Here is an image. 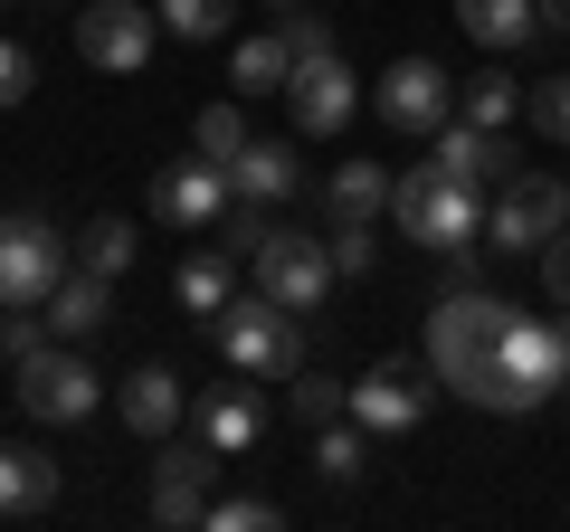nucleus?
<instances>
[{
	"label": "nucleus",
	"mask_w": 570,
	"mask_h": 532,
	"mask_svg": "<svg viewBox=\"0 0 570 532\" xmlns=\"http://www.w3.org/2000/svg\"><path fill=\"white\" fill-rule=\"evenodd\" d=\"M504 324H513V305L494 286H448V295H438V314H428V371H438L456 400H475L485 371H494Z\"/></svg>",
	"instance_id": "1"
},
{
	"label": "nucleus",
	"mask_w": 570,
	"mask_h": 532,
	"mask_svg": "<svg viewBox=\"0 0 570 532\" xmlns=\"http://www.w3.org/2000/svg\"><path fill=\"white\" fill-rule=\"evenodd\" d=\"M219 352H228V371H247V381H295L305 371V314L295 305H276V295H238V305L219 314Z\"/></svg>",
	"instance_id": "2"
},
{
	"label": "nucleus",
	"mask_w": 570,
	"mask_h": 532,
	"mask_svg": "<svg viewBox=\"0 0 570 532\" xmlns=\"http://www.w3.org/2000/svg\"><path fill=\"white\" fill-rule=\"evenodd\" d=\"M551 390H570V381H561V333H551V324H532V314H513V324H504V343H494L485 390H475V410L523 418V410H542Z\"/></svg>",
	"instance_id": "3"
},
{
	"label": "nucleus",
	"mask_w": 570,
	"mask_h": 532,
	"mask_svg": "<svg viewBox=\"0 0 570 532\" xmlns=\"http://www.w3.org/2000/svg\"><path fill=\"white\" fill-rule=\"evenodd\" d=\"M247 276H257L276 305H295V314H314L333 295V238L324 228H285V219H257V247H247Z\"/></svg>",
	"instance_id": "4"
},
{
	"label": "nucleus",
	"mask_w": 570,
	"mask_h": 532,
	"mask_svg": "<svg viewBox=\"0 0 570 532\" xmlns=\"http://www.w3.org/2000/svg\"><path fill=\"white\" fill-rule=\"evenodd\" d=\"M561 228H570V181H551V171H504V190H494V209H485L494 257H542Z\"/></svg>",
	"instance_id": "5"
},
{
	"label": "nucleus",
	"mask_w": 570,
	"mask_h": 532,
	"mask_svg": "<svg viewBox=\"0 0 570 532\" xmlns=\"http://www.w3.org/2000/svg\"><path fill=\"white\" fill-rule=\"evenodd\" d=\"M390 209H400V238L438 247V257L485 228V219H475V181H448V171H409V181L390 190Z\"/></svg>",
	"instance_id": "6"
},
{
	"label": "nucleus",
	"mask_w": 570,
	"mask_h": 532,
	"mask_svg": "<svg viewBox=\"0 0 570 532\" xmlns=\"http://www.w3.org/2000/svg\"><path fill=\"white\" fill-rule=\"evenodd\" d=\"M67 276V238L58 219H39V209H10L0 219V305H48Z\"/></svg>",
	"instance_id": "7"
},
{
	"label": "nucleus",
	"mask_w": 570,
	"mask_h": 532,
	"mask_svg": "<svg viewBox=\"0 0 570 532\" xmlns=\"http://www.w3.org/2000/svg\"><path fill=\"white\" fill-rule=\"evenodd\" d=\"M371 115H381L390 134H438V124L456 115V77L438 58H400L381 86H371Z\"/></svg>",
	"instance_id": "8"
},
{
	"label": "nucleus",
	"mask_w": 570,
	"mask_h": 532,
	"mask_svg": "<svg viewBox=\"0 0 570 532\" xmlns=\"http://www.w3.org/2000/svg\"><path fill=\"white\" fill-rule=\"evenodd\" d=\"M209 475H219V447H209L200 428L163 437V466H153V523H163V532L209 523Z\"/></svg>",
	"instance_id": "9"
},
{
	"label": "nucleus",
	"mask_w": 570,
	"mask_h": 532,
	"mask_svg": "<svg viewBox=\"0 0 570 532\" xmlns=\"http://www.w3.org/2000/svg\"><path fill=\"white\" fill-rule=\"evenodd\" d=\"M153 29H163V10H142V0H96V10H77V58L105 67V77H134V67L153 58Z\"/></svg>",
	"instance_id": "10"
},
{
	"label": "nucleus",
	"mask_w": 570,
	"mask_h": 532,
	"mask_svg": "<svg viewBox=\"0 0 570 532\" xmlns=\"http://www.w3.org/2000/svg\"><path fill=\"white\" fill-rule=\"evenodd\" d=\"M20 410L48 418V428H77V418H96V371L77 362V352H29L20 362Z\"/></svg>",
	"instance_id": "11"
},
{
	"label": "nucleus",
	"mask_w": 570,
	"mask_h": 532,
	"mask_svg": "<svg viewBox=\"0 0 570 532\" xmlns=\"http://www.w3.org/2000/svg\"><path fill=\"white\" fill-rule=\"evenodd\" d=\"M285 105H295V124H305V134H343V124L362 115V77L343 67V48H324V58H295Z\"/></svg>",
	"instance_id": "12"
},
{
	"label": "nucleus",
	"mask_w": 570,
	"mask_h": 532,
	"mask_svg": "<svg viewBox=\"0 0 570 532\" xmlns=\"http://www.w3.org/2000/svg\"><path fill=\"white\" fill-rule=\"evenodd\" d=\"M428 381L438 371H409V362H371L362 381H352V418H362L371 437H409L428 418Z\"/></svg>",
	"instance_id": "13"
},
{
	"label": "nucleus",
	"mask_w": 570,
	"mask_h": 532,
	"mask_svg": "<svg viewBox=\"0 0 570 532\" xmlns=\"http://www.w3.org/2000/svg\"><path fill=\"white\" fill-rule=\"evenodd\" d=\"M228 200H238V190H228V162H171L163 181H153V219H171V228H219L228 219Z\"/></svg>",
	"instance_id": "14"
},
{
	"label": "nucleus",
	"mask_w": 570,
	"mask_h": 532,
	"mask_svg": "<svg viewBox=\"0 0 570 532\" xmlns=\"http://www.w3.org/2000/svg\"><path fill=\"white\" fill-rule=\"evenodd\" d=\"M428 144H438V162H428V171H448V181H475V190H485V181H504V171H513V144L494 134V124H456V115H448Z\"/></svg>",
	"instance_id": "15"
},
{
	"label": "nucleus",
	"mask_w": 570,
	"mask_h": 532,
	"mask_svg": "<svg viewBox=\"0 0 570 532\" xmlns=\"http://www.w3.org/2000/svg\"><path fill=\"white\" fill-rule=\"evenodd\" d=\"M190 418H200V437H209L219 456H247V447L266 437V400H257V381H247V371H238L228 390H200V410H190Z\"/></svg>",
	"instance_id": "16"
},
{
	"label": "nucleus",
	"mask_w": 570,
	"mask_h": 532,
	"mask_svg": "<svg viewBox=\"0 0 570 532\" xmlns=\"http://www.w3.org/2000/svg\"><path fill=\"white\" fill-rule=\"evenodd\" d=\"M181 418H190V381H171L163 362H142L124 381V428L134 437H181Z\"/></svg>",
	"instance_id": "17"
},
{
	"label": "nucleus",
	"mask_w": 570,
	"mask_h": 532,
	"mask_svg": "<svg viewBox=\"0 0 570 532\" xmlns=\"http://www.w3.org/2000/svg\"><path fill=\"white\" fill-rule=\"evenodd\" d=\"M48 333L58 343H86V333H105V314H115V276H96V266H67L58 295H48Z\"/></svg>",
	"instance_id": "18"
},
{
	"label": "nucleus",
	"mask_w": 570,
	"mask_h": 532,
	"mask_svg": "<svg viewBox=\"0 0 570 532\" xmlns=\"http://www.w3.org/2000/svg\"><path fill=\"white\" fill-rule=\"evenodd\" d=\"M228 190H238L247 209H266V200H295V190H305V162H295V144H247L238 162H228Z\"/></svg>",
	"instance_id": "19"
},
{
	"label": "nucleus",
	"mask_w": 570,
	"mask_h": 532,
	"mask_svg": "<svg viewBox=\"0 0 570 532\" xmlns=\"http://www.w3.org/2000/svg\"><path fill=\"white\" fill-rule=\"evenodd\" d=\"M48 504H58V456L0 437V523H10V513H48Z\"/></svg>",
	"instance_id": "20"
},
{
	"label": "nucleus",
	"mask_w": 570,
	"mask_h": 532,
	"mask_svg": "<svg viewBox=\"0 0 570 532\" xmlns=\"http://www.w3.org/2000/svg\"><path fill=\"white\" fill-rule=\"evenodd\" d=\"M228 305H238V247L190 257V266H181V314H190V324H219Z\"/></svg>",
	"instance_id": "21"
},
{
	"label": "nucleus",
	"mask_w": 570,
	"mask_h": 532,
	"mask_svg": "<svg viewBox=\"0 0 570 532\" xmlns=\"http://www.w3.org/2000/svg\"><path fill=\"white\" fill-rule=\"evenodd\" d=\"M456 20L485 48H523V39H542V0H456Z\"/></svg>",
	"instance_id": "22"
},
{
	"label": "nucleus",
	"mask_w": 570,
	"mask_h": 532,
	"mask_svg": "<svg viewBox=\"0 0 570 532\" xmlns=\"http://www.w3.org/2000/svg\"><path fill=\"white\" fill-rule=\"evenodd\" d=\"M390 171L381 162H333V181H324V200H333V219H381L390 209Z\"/></svg>",
	"instance_id": "23"
},
{
	"label": "nucleus",
	"mask_w": 570,
	"mask_h": 532,
	"mask_svg": "<svg viewBox=\"0 0 570 532\" xmlns=\"http://www.w3.org/2000/svg\"><path fill=\"white\" fill-rule=\"evenodd\" d=\"M371 466V428L362 418H324V428H314V475H324V485H352V475Z\"/></svg>",
	"instance_id": "24"
},
{
	"label": "nucleus",
	"mask_w": 570,
	"mask_h": 532,
	"mask_svg": "<svg viewBox=\"0 0 570 532\" xmlns=\"http://www.w3.org/2000/svg\"><path fill=\"white\" fill-rule=\"evenodd\" d=\"M285 77H295V48L276 39H238V58H228V86H247V96H285Z\"/></svg>",
	"instance_id": "25"
},
{
	"label": "nucleus",
	"mask_w": 570,
	"mask_h": 532,
	"mask_svg": "<svg viewBox=\"0 0 570 532\" xmlns=\"http://www.w3.org/2000/svg\"><path fill=\"white\" fill-rule=\"evenodd\" d=\"M134 247H142V228L134 219H96L77 238V266H96V276H124V266H134Z\"/></svg>",
	"instance_id": "26"
},
{
	"label": "nucleus",
	"mask_w": 570,
	"mask_h": 532,
	"mask_svg": "<svg viewBox=\"0 0 570 532\" xmlns=\"http://www.w3.org/2000/svg\"><path fill=\"white\" fill-rule=\"evenodd\" d=\"M456 96H466V124H494V134L523 115V77H504V67H494V77H475V86H456Z\"/></svg>",
	"instance_id": "27"
},
{
	"label": "nucleus",
	"mask_w": 570,
	"mask_h": 532,
	"mask_svg": "<svg viewBox=\"0 0 570 532\" xmlns=\"http://www.w3.org/2000/svg\"><path fill=\"white\" fill-rule=\"evenodd\" d=\"M190 144H200L209 162H238V152L257 144V134H247V115H238V105H209V115L190 124Z\"/></svg>",
	"instance_id": "28"
},
{
	"label": "nucleus",
	"mask_w": 570,
	"mask_h": 532,
	"mask_svg": "<svg viewBox=\"0 0 570 532\" xmlns=\"http://www.w3.org/2000/svg\"><path fill=\"white\" fill-rule=\"evenodd\" d=\"M352 410V381H333V371H295V418L305 428H324V418Z\"/></svg>",
	"instance_id": "29"
},
{
	"label": "nucleus",
	"mask_w": 570,
	"mask_h": 532,
	"mask_svg": "<svg viewBox=\"0 0 570 532\" xmlns=\"http://www.w3.org/2000/svg\"><path fill=\"white\" fill-rule=\"evenodd\" d=\"M153 10H163V29H171V39H219L238 0H153Z\"/></svg>",
	"instance_id": "30"
},
{
	"label": "nucleus",
	"mask_w": 570,
	"mask_h": 532,
	"mask_svg": "<svg viewBox=\"0 0 570 532\" xmlns=\"http://www.w3.org/2000/svg\"><path fill=\"white\" fill-rule=\"evenodd\" d=\"M523 115H532L542 144H570V77H542V86L523 96Z\"/></svg>",
	"instance_id": "31"
},
{
	"label": "nucleus",
	"mask_w": 570,
	"mask_h": 532,
	"mask_svg": "<svg viewBox=\"0 0 570 532\" xmlns=\"http://www.w3.org/2000/svg\"><path fill=\"white\" fill-rule=\"evenodd\" d=\"M333 266H343V276H371V266H381V238H371V219H333Z\"/></svg>",
	"instance_id": "32"
},
{
	"label": "nucleus",
	"mask_w": 570,
	"mask_h": 532,
	"mask_svg": "<svg viewBox=\"0 0 570 532\" xmlns=\"http://www.w3.org/2000/svg\"><path fill=\"white\" fill-rule=\"evenodd\" d=\"M209 523H219V532H276L285 513L266 504V494H228V504H209Z\"/></svg>",
	"instance_id": "33"
},
{
	"label": "nucleus",
	"mask_w": 570,
	"mask_h": 532,
	"mask_svg": "<svg viewBox=\"0 0 570 532\" xmlns=\"http://www.w3.org/2000/svg\"><path fill=\"white\" fill-rule=\"evenodd\" d=\"M29 86H39V67H29V48H20V39H0V105H20Z\"/></svg>",
	"instance_id": "34"
},
{
	"label": "nucleus",
	"mask_w": 570,
	"mask_h": 532,
	"mask_svg": "<svg viewBox=\"0 0 570 532\" xmlns=\"http://www.w3.org/2000/svg\"><path fill=\"white\" fill-rule=\"evenodd\" d=\"M276 29H285V48H295V58H324V48H333V29L314 20V10H285Z\"/></svg>",
	"instance_id": "35"
},
{
	"label": "nucleus",
	"mask_w": 570,
	"mask_h": 532,
	"mask_svg": "<svg viewBox=\"0 0 570 532\" xmlns=\"http://www.w3.org/2000/svg\"><path fill=\"white\" fill-rule=\"evenodd\" d=\"M542 286H551V305H570V228L542 247Z\"/></svg>",
	"instance_id": "36"
},
{
	"label": "nucleus",
	"mask_w": 570,
	"mask_h": 532,
	"mask_svg": "<svg viewBox=\"0 0 570 532\" xmlns=\"http://www.w3.org/2000/svg\"><path fill=\"white\" fill-rule=\"evenodd\" d=\"M542 29H570V0H542Z\"/></svg>",
	"instance_id": "37"
},
{
	"label": "nucleus",
	"mask_w": 570,
	"mask_h": 532,
	"mask_svg": "<svg viewBox=\"0 0 570 532\" xmlns=\"http://www.w3.org/2000/svg\"><path fill=\"white\" fill-rule=\"evenodd\" d=\"M561 381H570V324H561Z\"/></svg>",
	"instance_id": "38"
},
{
	"label": "nucleus",
	"mask_w": 570,
	"mask_h": 532,
	"mask_svg": "<svg viewBox=\"0 0 570 532\" xmlns=\"http://www.w3.org/2000/svg\"><path fill=\"white\" fill-rule=\"evenodd\" d=\"M266 10H305V0H266Z\"/></svg>",
	"instance_id": "39"
}]
</instances>
